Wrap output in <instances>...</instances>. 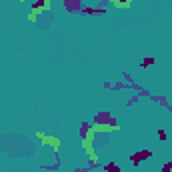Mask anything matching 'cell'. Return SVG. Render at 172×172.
Returning <instances> with one entry per match:
<instances>
[{"instance_id":"cell-1","label":"cell","mask_w":172,"mask_h":172,"mask_svg":"<svg viewBox=\"0 0 172 172\" xmlns=\"http://www.w3.org/2000/svg\"><path fill=\"white\" fill-rule=\"evenodd\" d=\"M158 140H160V142L166 140V132H164V130H158Z\"/></svg>"}]
</instances>
